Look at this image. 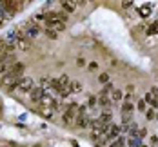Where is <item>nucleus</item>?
I'll use <instances>...</instances> for the list:
<instances>
[{"mask_svg": "<svg viewBox=\"0 0 158 147\" xmlns=\"http://www.w3.org/2000/svg\"><path fill=\"white\" fill-rule=\"evenodd\" d=\"M98 82H100V84H109V75H107V73H102V75L98 76Z\"/></svg>", "mask_w": 158, "mask_h": 147, "instance_id": "412c9836", "label": "nucleus"}, {"mask_svg": "<svg viewBox=\"0 0 158 147\" xmlns=\"http://www.w3.org/2000/svg\"><path fill=\"white\" fill-rule=\"evenodd\" d=\"M98 105H100L104 111H109L111 105H113V100H111L107 95H100V96H98Z\"/></svg>", "mask_w": 158, "mask_h": 147, "instance_id": "0eeeda50", "label": "nucleus"}, {"mask_svg": "<svg viewBox=\"0 0 158 147\" xmlns=\"http://www.w3.org/2000/svg\"><path fill=\"white\" fill-rule=\"evenodd\" d=\"M77 64H78V67H84V65H85V60H84V58H78Z\"/></svg>", "mask_w": 158, "mask_h": 147, "instance_id": "a878e982", "label": "nucleus"}, {"mask_svg": "<svg viewBox=\"0 0 158 147\" xmlns=\"http://www.w3.org/2000/svg\"><path fill=\"white\" fill-rule=\"evenodd\" d=\"M15 46L18 49H22V51H27V49H29V40H27L26 36H20V38L15 42Z\"/></svg>", "mask_w": 158, "mask_h": 147, "instance_id": "9b49d317", "label": "nucleus"}, {"mask_svg": "<svg viewBox=\"0 0 158 147\" xmlns=\"http://www.w3.org/2000/svg\"><path fill=\"white\" fill-rule=\"evenodd\" d=\"M133 109H135V105H133L131 102H126V104L122 105V114H126V116H131Z\"/></svg>", "mask_w": 158, "mask_h": 147, "instance_id": "4468645a", "label": "nucleus"}, {"mask_svg": "<svg viewBox=\"0 0 158 147\" xmlns=\"http://www.w3.org/2000/svg\"><path fill=\"white\" fill-rule=\"evenodd\" d=\"M46 89H42V87H35L31 93H29V98H31L35 104H42V100H44V96H46Z\"/></svg>", "mask_w": 158, "mask_h": 147, "instance_id": "39448f33", "label": "nucleus"}, {"mask_svg": "<svg viewBox=\"0 0 158 147\" xmlns=\"http://www.w3.org/2000/svg\"><path fill=\"white\" fill-rule=\"evenodd\" d=\"M60 4H62L64 13H73V11L77 9V2H67V0H64V2H60Z\"/></svg>", "mask_w": 158, "mask_h": 147, "instance_id": "f8f14e48", "label": "nucleus"}, {"mask_svg": "<svg viewBox=\"0 0 158 147\" xmlns=\"http://www.w3.org/2000/svg\"><path fill=\"white\" fill-rule=\"evenodd\" d=\"M145 107H147V102H145V100H140V102H138V105H136V109H138V111H145Z\"/></svg>", "mask_w": 158, "mask_h": 147, "instance_id": "4be33fe9", "label": "nucleus"}, {"mask_svg": "<svg viewBox=\"0 0 158 147\" xmlns=\"http://www.w3.org/2000/svg\"><path fill=\"white\" fill-rule=\"evenodd\" d=\"M0 7L4 9V13L7 16H13L18 13V9L22 7V2H11V0H0Z\"/></svg>", "mask_w": 158, "mask_h": 147, "instance_id": "f03ea898", "label": "nucleus"}, {"mask_svg": "<svg viewBox=\"0 0 158 147\" xmlns=\"http://www.w3.org/2000/svg\"><path fill=\"white\" fill-rule=\"evenodd\" d=\"M151 9H153V4H149V6H145V7H140L138 11H140V15L142 16H149V13H151Z\"/></svg>", "mask_w": 158, "mask_h": 147, "instance_id": "f3484780", "label": "nucleus"}, {"mask_svg": "<svg viewBox=\"0 0 158 147\" xmlns=\"http://www.w3.org/2000/svg\"><path fill=\"white\" fill-rule=\"evenodd\" d=\"M91 125V122H89V118L85 116V105H82L78 107V114H77V127H89Z\"/></svg>", "mask_w": 158, "mask_h": 147, "instance_id": "20e7f679", "label": "nucleus"}, {"mask_svg": "<svg viewBox=\"0 0 158 147\" xmlns=\"http://www.w3.org/2000/svg\"><path fill=\"white\" fill-rule=\"evenodd\" d=\"M33 89V80L29 76H22L20 80H18V85H16V91H20V93H31Z\"/></svg>", "mask_w": 158, "mask_h": 147, "instance_id": "7ed1b4c3", "label": "nucleus"}, {"mask_svg": "<svg viewBox=\"0 0 158 147\" xmlns=\"http://www.w3.org/2000/svg\"><path fill=\"white\" fill-rule=\"evenodd\" d=\"M111 118H113V116H111V113H109V111H104V113L100 114L98 122H100V124H102L104 127H109V125H111Z\"/></svg>", "mask_w": 158, "mask_h": 147, "instance_id": "9d476101", "label": "nucleus"}, {"mask_svg": "<svg viewBox=\"0 0 158 147\" xmlns=\"http://www.w3.org/2000/svg\"><path fill=\"white\" fill-rule=\"evenodd\" d=\"M131 4H133V2H122V7L127 9V7H131Z\"/></svg>", "mask_w": 158, "mask_h": 147, "instance_id": "bb28decb", "label": "nucleus"}, {"mask_svg": "<svg viewBox=\"0 0 158 147\" xmlns=\"http://www.w3.org/2000/svg\"><path fill=\"white\" fill-rule=\"evenodd\" d=\"M147 35H158V20L147 29Z\"/></svg>", "mask_w": 158, "mask_h": 147, "instance_id": "6ab92c4d", "label": "nucleus"}, {"mask_svg": "<svg viewBox=\"0 0 158 147\" xmlns=\"http://www.w3.org/2000/svg\"><path fill=\"white\" fill-rule=\"evenodd\" d=\"M106 140H114V138H120V127L118 125H109V129L104 136Z\"/></svg>", "mask_w": 158, "mask_h": 147, "instance_id": "6e6552de", "label": "nucleus"}, {"mask_svg": "<svg viewBox=\"0 0 158 147\" xmlns=\"http://www.w3.org/2000/svg\"><path fill=\"white\" fill-rule=\"evenodd\" d=\"M126 93H127V95H133V93H135V85H133V84L126 87Z\"/></svg>", "mask_w": 158, "mask_h": 147, "instance_id": "393cba45", "label": "nucleus"}, {"mask_svg": "<svg viewBox=\"0 0 158 147\" xmlns=\"http://www.w3.org/2000/svg\"><path fill=\"white\" fill-rule=\"evenodd\" d=\"M46 35H48L49 38H56V35H58V33L53 31V29H46Z\"/></svg>", "mask_w": 158, "mask_h": 147, "instance_id": "b1692460", "label": "nucleus"}, {"mask_svg": "<svg viewBox=\"0 0 158 147\" xmlns=\"http://www.w3.org/2000/svg\"><path fill=\"white\" fill-rule=\"evenodd\" d=\"M24 64L22 62H13V65H11V69H9V73H13L15 76H18V78H22V75H24Z\"/></svg>", "mask_w": 158, "mask_h": 147, "instance_id": "1a4fd4ad", "label": "nucleus"}, {"mask_svg": "<svg viewBox=\"0 0 158 147\" xmlns=\"http://www.w3.org/2000/svg\"><path fill=\"white\" fill-rule=\"evenodd\" d=\"M40 87H42V89L51 87V80H49V78H46V76H42V78H40Z\"/></svg>", "mask_w": 158, "mask_h": 147, "instance_id": "a211bd4d", "label": "nucleus"}, {"mask_svg": "<svg viewBox=\"0 0 158 147\" xmlns=\"http://www.w3.org/2000/svg\"><path fill=\"white\" fill-rule=\"evenodd\" d=\"M7 18H9V16L6 15V13H4V9L0 7V27H2V26H4V24L7 22Z\"/></svg>", "mask_w": 158, "mask_h": 147, "instance_id": "aec40b11", "label": "nucleus"}, {"mask_svg": "<svg viewBox=\"0 0 158 147\" xmlns=\"http://www.w3.org/2000/svg\"><path fill=\"white\" fill-rule=\"evenodd\" d=\"M38 113L42 114L44 118H51V116H53V113H55V111H53L51 107H48V105H42V107L38 109Z\"/></svg>", "mask_w": 158, "mask_h": 147, "instance_id": "ddd939ff", "label": "nucleus"}, {"mask_svg": "<svg viewBox=\"0 0 158 147\" xmlns=\"http://www.w3.org/2000/svg\"><path fill=\"white\" fill-rule=\"evenodd\" d=\"M69 87H71V93H80L82 91V84L80 82H71Z\"/></svg>", "mask_w": 158, "mask_h": 147, "instance_id": "dca6fc26", "label": "nucleus"}, {"mask_svg": "<svg viewBox=\"0 0 158 147\" xmlns=\"http://www.w3.org/2000/svg\"><path fill=\"white\" fill-rule=\"evenodd\" d=\"M156 80H158V73H156Z\"/></svg>", "mask_w": 158, "mask_h": 147, "instance_id": "cd10ccee", "label": "nucleus"}, {"mask_svg": "<svg viewBox=\"0 0 158 147\" xmlns=\"http://www.w3.org/2000/svg\"><path fill=\"white\" fill-rule=\"evenodd\" d=\"M122 98H124V93L118 91V89H114V91L111 93V100H113V104H114V102H120Z\"/></svg>", "mask_w": 158, "mask_h": 147, "instance_id": "2eb2a0df", "label": "nucleus"}, {"mask_svg": "<svg viewBox=\"0 0 158 147\" xmlns=\"http://www.w3.org/2000/svg\"><path fill=\"white\" fill-rule=\"evenodd\" d=\"M77 114H78V104L77 102H71L62 113V120L65 124H73V120H77Z\"/></svg>", "mask_w": 158, "mask_h": 147, "instance_id": "f257e3e1", "label": "nucleus"}, {"mask_svg": "<svg viewBox=\"0 0 158 147\" xmlns=\"http://www.w3.org/2000/svg\"><path fill=\"white\" fill-rule=\"evenodd\" d=\"M46 24H48V29H53V31H64L65 29V24L56 20V18H46Z\"/></svg>", "mask_w": 158, "mask_h": 147, "instance_id": "423d86ee", "label": "nucleus"}, {"mask_svg": "<svg viewBox=\"0 0 158 147\" xmlns=\"http://www.w3.org/2000/svg\"><path fill=\"white\" fill-rule=\"evenodd\" d=\"M96 104H98V98H95V96H91V98H89V107H91V109H95V107H96Z\"/></svg>", "mask_w": 158, "mask_h": 147, "instance_id": "5701e85b", "label": "nucleus"}]
</instances>
